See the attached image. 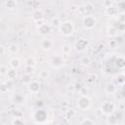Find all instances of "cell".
Instances as JSON below:
<instances>
[{
	"mask_svg": "<svg viewBox=\"0 0 125 125\" xmlns=\"http://www.w3.org/2000/svg\"><path fill=\"white\" fill-rule=\"evenodd\" d=\"M76 114H77V112H76V110H75L74 108L67 107L66 110H65V112H64V118L67 119V120H70L71 118L75 117Z\"/></svg>",
	"mask_w": 125,
	"mask_h": 125,
	"instance_id": "obj_15",
	"label": "cell"
},
{
	"mask_svg": "<svg viewBox=\"0 0 125 125\" xmlns=\"http://www.w3.org/2000/svg\"><path fill=\"white\" fill-rule=\"evenodd\" d=\"M116 21L118 23H124L125 22V16H124V13L123 12L118 13L116 15Z\"/></svg>",
	"mask_w": 125,
	"mask_h": 125,
	"instance_id": "obj_27",
	"label": "cell"
},
{
	"mask_svg": "<svg viewBox=\"0 0 125 125\" xmlns=\"http://www.w3.org/2000/svg\"><path fill=\"white\" fill-rule=\"evenodd\" d=\"M66 91L70 94H73L76 92V89H75V84L74 83H68L66 85Z\"/></svg>",
	"mask_w": 125,
	"mask_h": 125,
	"instance_id": "obj_29",
	"label": "cell"
},
{
	"mask_svg": "<svg viewBox=\"0 0 125 125\" xmlns=\"http://www.w3.org/2000/svg\"><path fill=\"white\" fill-rule=\"evenodd\" d=\"M5 52H6L5 47H4V46H2V45H0V56L4 55V54H5Z\"/></svg>",
	"mask_w": 125,
	"mask_h": 125,
	"instance_id": "obj_44",
	"label": "cell"
},
{
	"mask_svg": "<svg viewBox=\"0 0 125 125\" xmlns=\"http://www.w3.org/2000/svg\"><path fill=\"white\" fill-rule=\"evenodd\" d=\"M4 83L6 84V86L8 87V89H9V90L13 88V82H12V80H11V79H8V80H6Z\"/></svg>",
	"mask_w": 125,
	"mask_h": 125,
	"instance_id": "obj_40",
	"label": "cell"
},
{
	"mask_svg": "<svg viewBox=\"0 0 125 125\" xmlns=\"http://www.w3.org/2000/svg\"><path fill=\"white\" fill-rule=\"evenodd\" d=\"M19 50H20V47H19L16 43H11V44H9V46H8V52H9L10 54H12V55L17 54V53L19 52Z\"/></svg>",
	"mask_w": 125,
	"mask_h": 125,
	"instance_id": "obj_19",
	"label": "cell"
},
{
	"mask_svg": "<svg viewBox=\"0 0 125 125\" xmlns=\"http://www.w3.org/2000/svg\"><path fill=\"white\" fill-rule=\"evenodd\" d=\"M26 86L31 94H37L40 91V83L37 80H31Z\"/></svg>",
	"mask_w": 125,
	"mask_h": 125,
	"instance_id": "obj_11",
	"label": "cell"
},
{
	"mask_svg": "<svg viewBox=\"0 0 125 125\" xmlns=\"http://www.w3.org/2000/svg\"><path fill=\"white\" fill-rule=\"evenodd\" d=\"M51 30H52V27H51L50 23H47V22H45L42 25H40V26L37 27V32L41 36H47V35H49L51 33Z\"/></svg>",
	"mask_w": 125,
	"mask_h": 125,
	"instance_id": "obj_9",
	"label": "cell"
},
{
	"mask_svg": "<svg viewBox=\"0 0 125 125\" xmlns=\"http://www.w3.org/2000/svg\"><path fill=\"white\" fill-rule=\"evenodd\" d=\"M35 22V25H36V27H38V26H40V25H42L43 23H45L46 21H44V19L43 20H39V21H34Z\"/></svg>",
	"mask_w": 125,
	"mask_h": 125,
	"instance_id": "obj_41",
	"label": "cell"
},
{
	"mask_svg": "<svg viewBox=\"0 0 125 125\" xmlns=\"http://www.w3.org/2000/svg\"><path fill=\"white\" fill-rule=\"evenodd\" d=\"M95 114H96V116H97V117H101L102 115H104V114H103V111H102V109H101V108L96 109V110H95Z\"/></svg>",
	"mask_w": 125,
	"mask_h": 125,
	"instance_id": "obj_42",
	"label": "cell"
},
{
	"mask_svg": "<svg viewBox=\"0 0 125 125\" xmlns=\"http://www.w3.org/2000/svg\"><path fill=\"white\" fill-rule=\"evenodd\" d=\"M80 124H89V125H95L96 122L91 118H84L80 121Z\"/></svg>",
	"mask_w": 125,
	"mask_h": 125,
	"instance_id": "obj_32",
	"label": "cell"
},
{
	"mask_svg": "<svg viewBox=\"0 0 125 125\" xmlns=\"http://www.w3.org/2000/svg\"><path fill=\"white\" fill-rule=\"evenodd\" d=\"M31 80H32L31 75H30V74H27V73H25V74L22 75V77H21V81H22V83L25 84V85H27Z\"/></svg>",
	"mask_w": 125,
	"mask_h": 125,
	"instance_id": "obj_28",
	"label": "cell"
},
{
	"mask_svg": "<svg viewBox=\"0 0 125 125\" xmlns=\"http://www.w3.org/2000/svg\"><path fill=\"white\" fill-rule=\"evenodd\" d=\"M116 91H117V87L114 83H107L104 87V92L108 95H112L116 93Z\"/></svg>",
	"mask_w": 125,
	"mask_h": 125,
	"instance_id": "obj_14",
	"label": "cell"
},
{
	"mask_svg": "<svg viewBox=\"0 0 125 125\" xmlns=\"http://www.w3.org/2000/svg\"><path fill=\"white\" fill-rule=\"evenodd\" d=\"M9 91V89H8V87L6 86V84L3 82V83H1L0 84V92L1 93H6V92H8Z\"/></svg>",
	"mask_w": 125,
	"mask_h": 125,
	"instance_id": "obj_37",
	"label": "cell"
},
{
	"mask_svg": "<svg viewBox=\"0 0 125 125\" xmlns=\"http://www.w3.org/2000/svg\"><path fill=\"white\" fill-rule=\"evenodd\" d=\"M84 15H92L94 12V6L92 3H86L84 6Z\"/></svg>",
	"mask_w": 125,
	"mask_h": 125,
	"instance_id": "obj_20",
	"label": "cell"
},
{
	"mask_svg": "<svg viewBox=\"0 0 125 125\" xmlns=\"http://www.w3.org/2000/svg\"><path fill=\"white\" fill-rule=\"evenodd\" d=\"M11 123L12 124H23L24 123V121H23V119H21V117H17V116H15L12 120H11Z\"/></svg>",
	"mask_w": 125,
	"mask_h": 125,
	"instance_id": "obj_31",
	"label": "cell"
},
{
	"mask_svg": "<svg viewBox=\"0 0 125 125\" xmlns=\"http://www.w3.org/2000/svg\"><path fill=\"white\" fill-rule=\"evenodd\" d=\"M108 46H109L110 48H116V47L118 46L117 40H116V39H113V38L109 39V41H108Z\"/></svg>",
	"mask_w": 125,
	"mask_h": 125,
	"instance_id": "obj_34",
	"label": "cell"
},
{
	"mask_svg": "<svg viewBox=\"0 0 125 125\" xmlns=\"http://www.w3.org/2000/svg\"><path fill=\"white\" fill-rule=\"evenodd\" d=\"M61 104H62V106L63 108H67V107H69V106H68V105H69L68 101H62Z\"/></svg>",
	"mask_w": 125,
	"mask_h": 125,
	"instance_id": "obj_43",
	"label": "cell"
},
{
	"mask_svg": "<svg viewBox=\"0 0 125 125\" xmlns=\"http://www.w3.org/2000/svg\"><path fill=\"white\" fill-rule=\"evenodd\" d=\"M76 104L80 110H88L92 105V100L88 97V95H80L77 98Z\"/></svg>",
	"mask_w": 125,
	"mask_h": 125,
	"instance_id": "obj_2",
	"label": "cell"
},
{
	"mask_svg": "<svg viewBox=\"0 0 125 125\" xmlns=\"http://www.w3.org/2000/svg\"><path fill=\"white\" fill-rule=\"evenodd\" d=\"M24 65H30V66H34V67H35V65H36V61H35V59H34L33 57H31V56L27 57V58L24 60Z\"/></svg>",
	"mask_w": 125,
	"mask_h": 125,
	"instance_id": "obj_24",
	"label": "cell"
},
{
	"mask_svg": "<svg viewBox=\"0 0 125 125\" xmlns=\"http://www.w3.org/2000/svg\"><path fill=\"white\" fill-rule=\"evenodd\" d=\"M61 23H62V21H61V20H60L58 17H54V18L51 19V21H50V25H51V27L59 28L60 25H61Z\"/></svg>",
	"mask_w": 125,
	"mask_h": 125,
	"instance_id": "obj_21",
	"label": "cell"
},
{
	"mask_svg": "<svg viewBox=\"0 0 125 125\" xmlns=\"http://www.w3.org/2000/svg\"><path fill=\"white\" fill-rule=\"evenodd\" d=\"M47 118H48V114L42 108L36 109L34 114H33V119H34L35 123H45Z\"/></svg>",
	"mask_w": 125,
	"mask_h": 125,
	"instance_id": "obj_7",
	"label": "cell"
},
{
	"mask_svg": "<svg viewBox=\"0 0 125 125\" xmlns=\"http://www.w3.org/2000/svg\"><path fill=\"white\" fill-rule=\"evenodd\" d=\"M103 5H104V8H107V7L112 6V5H113V2H112V0H104Z\"/></svg>",
	"mask_w": 125,
	"mask_h": 125,
	"instance_id": "obj_39",
	"label": "cell"
},
{
	"mask_svg": "<svg viewBox=\"0 0 125 125\" xmlns=\"http://www.w3.org/2000/svg\"><path fill=\"white\" fill-rule=\"evenodd\" d=\"M6 76L8 77V79H11V80L15 79V78L17 77V70H16L15 68L9 69L8 72H7V74H6Z\"/></svg>",
	"mask_w": 125,
	"mask_h": 125,
	"instance_id": "obj_25",
	"label": "cell"
},
{
	"mask_svg": "<svg viewBox=\"0 0 125 125\" xmlns=\"http://www.w3.org/2000/svg\"><path fill=\"white\" fill-rule=\"evenodd\" d=\"M112 2H113V4H117V5H119V4L123 3V0H112Z\"/></svg>",
	"mask_w": 125,
	"mask_h": 125,
	"instance_id": "obj_45",
	"label": "cell"
},
{
	"mask_svg": "<svg viewBox=\"0 0 125 125\" xmlns=\"http://www.w3.org/2000/svg\"><path fill=\"white\" fill-rule=\"evenodd\" d=\"M42 1H48V0H42Z\"/></svg>",
	"mask_w": 125,
	"mask_h": 125,
	"instance_id": "obj_46",
	"label": "cell"
},
{
	"mask_svg": "<svg viewBox=\"0 0 125 125\" xmlns=\"http://www.w3.org/2000/svg\"><path fill=\"white\" fill-rule=\"evenodd\" d=\"M54 46V41L49 38H43L40 41V47L43 51H50Z\"/></svg>",
	"mask_w": 125,
	"mask_h": 125,
	"instance_id": "obj_10",
	"label": "cell"
},
{
	"mask_svg": "<svg viewBox=\"0 0 125 125\" xmlns=\"http://www.w3.org/2000/svg\"><path fill=\"white\" fill-rule=\"evenodd\" d=\"M24 72L27 74H33L34 73V66H30V65H25L24 66Z\"/></svg>",
	"mask_w": 125,
	"mask_h": 125,
	"instance_id": "obj_33",
	"label": "cell"
},
{
	"mask_svg": "<svg viewBox=\"0 0 125 125\" xmlns=\"http://www.w3.org/2000/svg\"><path fill=\"white\" fill-rule=\"evenodd\" d=\"M59 30H60V32H61V34L62 36L68 37L74 31V24L70 21H62L61 23V25L59 27Z\"/></svg>",
	"mask_w": 125,
	"mask_h": 125,
	"instance_id": "obj_1",
	"label": "cell"
},
{
	"mask_svg": "<svg viewBox=\"0 0 125 125\" xmlns=\"http://www.w3.org/2000/svg\"><path fill=\"white\" fill-rule=\"evenodd\" d=\"M11 101H12V103L15 104L16 105H22V104H25L26 99H25V97H24L22 94H21V93H16V94H14V95L11 97Z\"/></svg>",
	"mask_w": 125,
	"mask_h": 125,
	"instance_id": "obj_8",
	"label": "cell"
},
{
	"mask_svg": "<svg viewBox=\"0 0 125 125\" xmlns=\"http://www.w3.org/2000/svg\"><path fill=\"white\" fill-rule=\"evenodd\" d=\"M65 60L62 57V55H55L49 60V64L53 68H61L64 65Z\"/></svg>",
	"mask_w": 125,
	"mask_h": 125,
	"instance_id": "obj_3",
	"label": "cell"
},
{
	"mask_svg": "<svg viewBox=\"0 0 125 125\" xmlns=\"http://www.w3.org/2000/svg\"><path fill=\"white\" fill-rule=\"evenodd\" d=\"M62 52L63 55H68V54H70V52H71V47H70V45H68V44L62 45Z\"/></svg>",
	"mask_w": 125,
	"mask_h": 125,
	"instance_id": "obj_26",
	"label": "cell"
},
{
	"mask_svg": "<svg viewBox=\"0 0 125 125\" xmlns=\"http://www.w3.org/2000/svg\"><path fill=\"white\" fill-rule=\"evenodd\" d=\"M0 21H1V17H0Z\"/></svg>",
	"mask_w": 125,
	"mask_h": 125,
	"instance_id": "obj_47",
	"label": "cell"
},
{
	"mask_svg": "<svg viewBox=\"0 0 125 125\" xmlns=\"http://www.w3.org/2000/svg\"><path fill=\"white\" fill-rule=\"evenodd\" d=\"M118 29L116 26L114 25H108L107 26V36L109 38H115L116 36H118Z\"/></svg>",
	"mask_w": 125,
	"mask_h": 125,
	"instance_id": "obj_13",
	"label": "cell"
},
{
	"mask_svg": "<svg viewBox=\"0 0 125 125\" xmlns=\"http://www.w3.org/2000/svg\"><path fill=\"white\" fill-rule=\"evenodd\" d=\"M97 23V20L93 15H85L82 20V24L86 29H92L95 27Z\"/></svg>",
	"mask_w": 125,
	"mask_h": 125,
	"instance_id": "obj_6",
	"label": "cell"
},
{
	"mask_svg": "<svg viewBox=\"0 0 125 125\" xmlns=\"http://www.w3.org/2000/svg\"><path fill=\"white\" fill-rule=\"evenodd\" d=\"M96 78H97V76H96V74H89L88 75V78H87V82L88 83H93L95 80H96Z\"/></svg>",
	"mask_w": 125,
	"mask_h": 125,
	"instance_id": "obj_36",
	"label": "cell"
},
{
	"mask_svg": "<svg viewBox=\"0 0 125 125\" xmlns=\"http://www.w3.org/2000/svg\"><path fill=\"white\" fill-rule=\"evenodd\" d=\"M104 13H105V15H107V16L114 17V16H116V15L118 14V8H115V7L112 5V6H110V7L105 8Z\"/></svg>",
	"mask_w": 125,
	"mask_h": 125,
	"instance_id": "obj_16",
	"label": "cell"
},
{
	"mask_svg": "<svg viewBox=\"0 0 125 125\" xmlns=\"http://www.w3.org/2000/svg\"><path fill=\"white\" fill-rule=\"evenodd\" d=\"M10 66L12 68H15V69H18L20 66H21V61L18 59V58H13L10 60Z\"/></svg>",
	"mask_w": 125,
	"mask_h": 125,
	"instance_id": "obj_23",
	"label": "cell"
},
{
	"mask_svg": "<svg viewBox=\"0 0 125 125\" xmlns=\"http://www.w3.org/2000/svg\"><path fill=\"white\" fill-rule=\"evenodd\" d=\"M88 47H89V41L84 37H80L74 42V49L79 53L85 52Z\"/></svg>",
	"mask_w": 125,
	"mask_h": 125,
	"instance_id": "obj_5",
	"label": "cell"
},
{
	"mask_svg": "<svg viewBox=\"0 0 125 125\" xmlns=\"http://www.w3.org/2000/svg\"><path fill=\"white\" fill-rule=\"evenodd\" d=\"M38 75L42 79H47L49 77V71L47 69H42V70H40V72H39Z\"/></svg>",
	"mask_w": 125,
	"mask_h": 125,
	"instance_id": "obj_30",
	"label": "cell"
},
{
	"mask_svg": "<svg viewBox=\"0 0 125 125\" xmlns=\"http://www.w3.org/2000/svg\"><path fill=\"white\" fill-rule=\"evenodd\" d=\"M9 68L7 65H1L0 66V75H6Z\"/></svg>",
	"mask_w": 125,
	"mask_h": 125,
	"instance_id": "obj_35",
	"label": "cell"
},
{
	"mask_svg": "<svg viewBox=\"0 0 125 125\" xmlns=\"http://www.w3.org/2000/svg\"><path fill=\"white\" fill-rule=\"evenodd\" d=\"M103 111V114L104 115H109V114H112L115 112V109H116V104L112 102H109V101H106V102H104L100 107Z\"/></svg>",
	"mask_w": 125,
	"mask_h": 125,
	"instance_id": "obj_4",
	"label": "cell"
},
{
	"mask_svg": "<svg viewBox=\"0 0 125 125\" xmlns=\"http://www.w3.org/2000/svg\"><path fill=\"white\" fill-rule=\"evenodd\" d=\"M106 116H107V117H106L105 122H106L107 124H109V125H115V124H117V122H118V117H117L116 115H114V113L109 114V115H106Z\"/></svg>",
	"mask_w": 125,
	"mask_h": 125,
	"instance_id": "obj_17",
	"label": "cell"
},
{
	"mask_svg": "<svg viewBox=\"0 0 125 125\" xmlns=\"http://www.w3.org/2000/svg\"><path fill=\"white\" fill-rule=\"evenodd\" d=\"M80 64L83 66H89L91 64V59L89 56H82L80 58Z\"/></svg>",
	"mask_w": 125,
	"mask_h": 125,
	"instance_id": "obj_22",
	"label": "cell"
},
{
	"mask_svg": "<svg viewBox=\"0 0 125 125\" xmlns=\"http://www.w3.org/2000/svg\"><path fill=\"white\" fill-rule=\"evenodd\" d=\"M31 19L36 21H39V20H43L44 19V12L41 10V9H36L32 12V15H31Z\"/></svg>",
	"mask_w": 125,
	"mask_h": 125,
	"instance_id": "obj_12",
	"label": "cell"
},
{
	"mask_svg": "<svg viewBox=\"0 0 125 125\" xmlns=\"http://www.w3.org/2000/svg\"><path fill=\"white\" fill-rule=\"evenodd\" d=\"M79 94L80 95H87L88 94V88L85 86H81V88L79 89Z\"/></svg>",
	"mask_w": 125,
	"mask_h": 125,
	"instance_id": "obj_38",
	"label": "cell"
},
{
	"mask_svg": "<svg viewBox=\"0 0 125 125\" xmlns=\"http://www.w3.org/2000/svg\"><path fill=\"white\" fill-rule=\"evenodd\" d=\"M5 8L8 10H14L17 7V1L16 0H5Z\"/></svg>",
	"mask_w": 125,
	"mask_h": 125,
	"instance_id": "obj_18",
	"label": "cell"
}]
</instances>
